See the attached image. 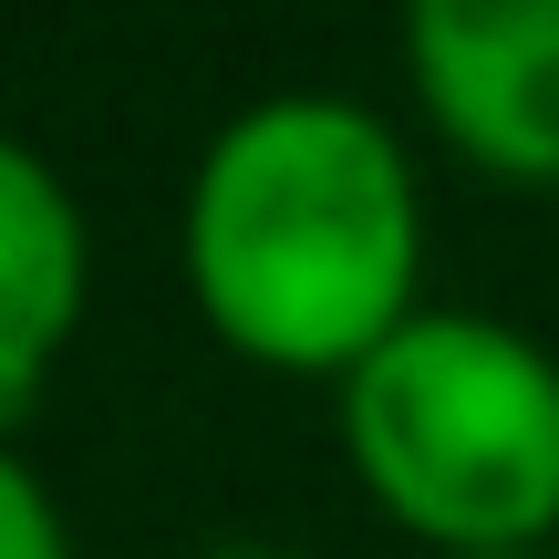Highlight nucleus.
<instances>
[{
    "instance_id": "7",
    "label": "nucleus",
    "mask_w": 559,
    "mask_h": 559,
    "mask_svg": "<svg viewBox=\"0 0 559 559\" xmlns=\"http://www.w3.org/2000/svg\"><path fill=\"white\" fill-rule=\"evenodd\" d=\"M218 559H270V549H218Z\"/></svg>"
},
{
    "instance_id": "3",
    "label": "nucleus",
    "mask_w": 559,
    "mask_h": 559,
    "mask_svg": "<svg viewBox=\"0 0 559 559\" xmlns=\"http://www.w3.org/2000/svg\"><path fill=\"white\" fill-rule=\"evenodd\" d=\"M415 83L466 156L559 177V0H415Z\"/></svg>"
},
{
    "instance_id": "4",
    "label": "nucleus",
    "mask_w": 559,
    "mask_h": 559,
    "mask_svg": "<svg viewBox=\"0 0 559 559\" xmlns=\"http://www.w3.org/2000/svg\"><path fill=\"white\" fill-rule=\"evenodd\" d=\"M83 300V228L52 166L0 145V415L32 394V362L62 342Z\"/></svg>"
},
{
    "instance_id": "1",
    "label": "nucleus",
    "mask_w": 559,
    "mask_h": 559,
    "mask_svg": "<svg viewBox=\"0 0 559 559\" xmlns=\"http://www.w3.org/2000/svg\"><path fill=\"white\" fill-rule=\"evenodd\" d=\"M198 300L270 362H362L404 332L415 177L362 104L280 94L218 135L187 207Z\"/></svg>"
},
{
    "instance_id": "6",
    "label": "nucleus",
    "mask_w": 559,
    "mask_h": 559,
    "mask_svg": "<svg viewBox=\"0 0 559 559\" xmlns=\"http://www.w3.org/2000/svg\"><path fill=\"white\" fill-rule=\"evenodd\" d=\"M466 559H528V549H466Z\"/></svg>"
},
{
    "instance_id": "2",
    "label": "nucleus",
    "mask_w": 559,
    "mask_h": 559,
    "mask_svg": "<svg viewBox=\"0 0 559 559\" xmlns=\"http://www.w3.org/2000/svg\"><path fill=\"white\" fill-rule=\"evenodd\" d=\"M353 456L404 528L466 549H519L559 519V362L508 321L425 311L353 362Z\"/></svg>"
},
{
    "instance_id": "5",
    "label": "nucleus",
    "mask_w": 559,
    "mask_h": 559,
    "mask_svg": "<svg viewBox=\"0 0 559 559\" xmlns=\"http://www.w3.org/2000/svg\"><path fill=\"white\" fill-rule=\"evenodd\" d=\"M0 559H62V528H52V498L0 456Z\"/></svg>"
}]
</instances>
